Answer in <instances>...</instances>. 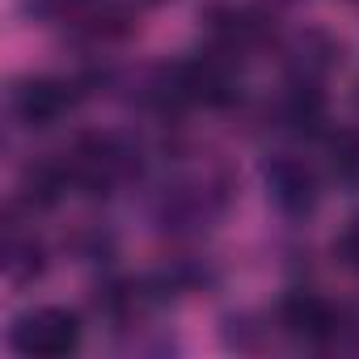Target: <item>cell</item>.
<instances>
[{
    "instance_id": "7a4b0ae2",
    "label": "cell",
    "mask_w": 359,
    "mask_h": 359,
    "mask_svg": "<svg viewBox=\"0 0 359 359\" xmlns=\"http://www.w3.org/2000/svg\"><path fill=\"white\" fill-rule=\"evenodd\" d=\"M13 106H18V114H22L26 123L47 127V123H55V118L68 114V106H72V89H68L64 81H30V85L18 89Z\"/></svg>"
},
{
    "instance_id": "3957f363",
    "label": "cell",
    "mask_w": 359,
    "mask_h": 359,
    "mask_svg": "<svg viewBox=\"0 0 359 359\" xmlns=\"http://www.w3.org/2000/svg\"><path fill=\"white\" fill-rule=\"evenodd\" d=\"M266 182H271L275 203H279L283 212H292V216L309 212V208H313V199H317L313 173H309L300 161H275V165L266 169Z\"/></svg>"
},
{
    "instance_id": "277c9868",
    "label": "cell",
    "mask_w": 359,
    "mask_h": 359,
    "mask_svg": "<svg viewBox=\"0 0 359 359\" xmlns=\"http://www.w3.org/2000/svg\"><path fill=\"white\" fill-rule=\"evenodd\" d=\"M283 325H287L292 334H300V338H330V334L338 330V313H334L321 296L296 292V296L283 300Z\"/></svg>"
},
{
    "instance_id": "6da1fadb",
    "label": "cell",
    "mask_w": 359,
    "mask_h": 359,
    "mask_svg": "<svg viewBox=\"0 0 359 359\" xmlns=\"http://www.w3.org/2000/svg\"><path fill=\"white\" fill-rule=\"evenodd\" d=\"M13 346L22 355H39V359L72 355L81 346V321L68 309H39V313L22 317V325L13 330Z\"/></svg>"
},
{
    "instance_id": "8992f818",
    "label": "cell",
    "mask_w": 359,
    "mask_h": 359,
    "mask_svg": "<svg viewBox=\"0 0 359 359\" xmlns=\"http://www.w3.org/2000/svg\"><path fill=\"white\" fill-rule=\"evenodd\" d=\"M338 254H342V262H346L351 271H359V216L346 224V233H342V241H338Z\"/></svg>"
},
{
    "instance_id": "5b68a950",
    "label": "cell",
    "mask_w": 359,
    "mask_h": 359,
    "mask_svg": "<svg viewBox=\"0 0 359 359\" xmlns=\"http://www.w3.org/2000/svg\"><path fill=\"white\" fill-rule=\"evenodd\" d=\"M334 173L342 177V182L359 187V135H342L334 144Z\"/></svg>"
}]
</instances>
